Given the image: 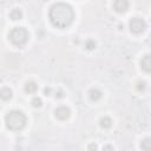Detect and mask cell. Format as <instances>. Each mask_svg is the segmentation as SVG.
I'll return each instance as SVG.
<instances>
[{
	"label": "cell",
	"mask_w": 151,
	"mask_h": 151,
	"mask_svg": "<svg viewBox=\"0 0 151 151\" xmlns=\"http://www.w3.org/2000/svg\"><path fill=\"white\" fill-rule=\"evenodd\" d=\"M48 19L51 24L57 28H66L68 27L74 19L73 8L65 2H57L52 5L48 12Z\"/></svg>",
	"instance_id": "1"
},
{
	"label": "cell",
	"mask_w": 151,
	"mask_h": 151,
	"mask_svg": "<svg viewBox=\"0 0 151 151\" xmlns=\"http://www.w3.org/2000/svg\"><path fill=\"white\" fill-rule=\"evenodd\" d=\"M26 120H27L26 116L21 111H17V110L8 112L5 117L6 126L12 131H19L24 129V126L26 125Z\"/></svg>",
	"instance_id": "2"
},
{
	"label": "cell",
	"mask_w": 151,
	"mask_h": 151,
	"mask_svg": "<svg viewBox=\"0 0 151 151\" xmlns=\"http://www.w3.org/2000/svg\"><path fill=\"white\" fill-rule=\"evenodd\" d=\"M8 38H9L11 42L14 46L21 47L28 40V32L24 27H14V28L11 29V32L8 34Z\"/></svg>",
	"instance_id": "3"
},
{
	"label": "cell",
	"mask_w": 151,
	"mask_h": 151,
	"mask_svg": "<svg viewBox=\"0 0 151 151\" xmlns=\"http://www.w3.org/2000/svg\"><path fill=\"white\" fill-rule=\"evenodd\" d=\"M129 27H130V31L134 34H140L145 31L146 28V22L142 19V18H132L129 22Z\"/></svg>",
	"instance_id": "4"
},
{
	"label": "cell",
	"mask_w": 151,
	"mask_h": 151,
	"mask_svg": "<svg viewBox=\"0 0 151 151\" xmlns=\"http://www.w3.org/2000/svg\"><path fill=\"white\" fill-rule=\"evenodd\" d=\"M54 116L60 120H66L71 116V111L67 106H59L54 111Z\"/></svg>",
	"instance_id": "5"
},
{
	"label": "cell",
	"mask_w": 151,
	"mask_h": 151,
	"mask_svg": "<svg viewBox=\"0 0 151 151\" xmlns=\"http://www.w3.org/2000/svg\"><path fill=\"white\" fill-rule=\"evenodd\" d=\"M127 7H129V2L125 1V0H117L113 2V8L116 9V12L118 13H124L127 11Z\"/></svg>",
	"instance_id": "6"
},
{
	"label": "cell",
	"mask_w": 151,
	"mask_h": 151,
	"mask_svg": "<svg viewBox=\"0 0 151 151\" xmlns=\"http://www.w3.org/2000/svg\"><path fill=\"white\" fill-rule=\"evenodd\" d=\"M140 67L143 68V71H145L147 73H151V54H146L142 58Z\"/></svg>",
	"instance_id": "7"
},
{
	"label": "cell",
	"mask_w": 151,
	"mask_h": 151,
	"mask_svg": "<svg viewBox=\"0 0 151 151\" xmlns=\"http://www.w3.org/2000/svg\"><path fill=\"white\" fill-rule=\"evenodd\" d=\"M88 97L92 101H97L101 98V92L98 90V88H91L88 91Z\"/></svg>",
	"instance_id": "8"
},
{
	"label": "cell",
	"mask_w": 151,
	"mask_h": 151,
	"mask_svg": "<svg viewBox=\"0 0 151 151\" xmlns=\"http://www.w3.org/2000/svg\"><path fill=\"white\" fill-rule=\"evenodd\" d=\"M25 92L26 93H34L37 90H38V85L34 83V81H27L25 84Z\"/></svg>",
	"instance_id": "9"
},
{
	"label": "cell",
	"mask_w": 151,
	"mask_h": 151,
	"mask_svg": "<svg viewBox=\"0 0 151 151\" xmlns=\"http://www.w3.org/2000/svg\"><path fill=\"white\" fill-rule=\"evenodd\" d=\"M9 18H11L12 20H20V19L22 18V12H21V9H19V8L12 9L11 13H9Z\"/></svg>",
	"instance_id": "10"
},
{
	"label": "cell",
	"mask_w": 151,
	"mask_h": 151,
	"mask_svg": "<svg viewBox=\"0 0 151 151\" xmlns=\"http://www.w3.org/2000/svg\"><path fill=\"white\" fill-rule=\"evenodd\" d=\"M0 97L2 100H8L12 98V91L8 87H2L1 92H0Z\"/></svg>",
	"instance_id": "11"
},
{
	"label": "cell",
	"mask_w": 151,
	"mask_h": 151,
	"mask_svg": "<svg viewBox=\"0 0 151 151\" xmlns=\"http://www.w3.org/2000/svg\"><path fill=\"white\" fill-rule=\"evenodd\" d=\"M99 125H100V127H103V129H109V127H111V125H112V120H111L110 117H103V118H100V120H99Z\"/></svg>",
	"instance_id": "12"
},
{
	"label": "cell",
	"mask_w": 151,
	"mask_h": 151,
	"mask_svg": "<svg viewBox=\"0 0 151 151\" xmlns=\"http://www.w3.org/2000/svg\"><path fill=\"white\" fill-rule=\"evenodd\" d=\"M140 149L143 151H151V138H145L140 142Z\"/></svg>",
	"instance_id": "13"
},
{
	"label": "cell",
	"mask_w": 151,
	"mask_h": 151,
	"mask_svg": "<svg viewBox=\"0 0 151 151\" xmlns=\"http://www.w3.org/2000/svg\"><path fill=\"white\" fill-rule=\"evenodd\" d=\"M31 104L33 107H40L42 105V100L39 98V97H34L32 100H31Z\"/></svg>",
	"instance_id": "14"
},
{
	"label": "cell",
	"mask_w": 151,
	"mask_h": 151,
	"mask_svg": "<svg viewBox=\"0 0 151 151\" xmlns=\"http://www.w3.org/2000/svg\"><path fill=\"white\" fill-rule=\"evenodd\" d=\"M85 47H86L87 50H93V48H96V41L92 40V39L86 40V42H85Z\"/></svg>",
	"instance_id": "15"
},
{
	"label": "cell",
	"mask_w": 151,
	"mask_h": 151,
	"mask_svg": "<svg viewBox=\"0 0 151 151\" xmlns=\"http://www.w3.org/2000/svg\"><path fill=\"white\" fill-rule=\"evenodd\" d=\"M145 88V83L144 81H138L137 83V90L138 91H144Z\"/></svg>",
	"instance_id": "16"
},
{
	"label": "cell",
	"mask_w": 151,
	"mask_h": 151,
	"mask_svg": "<svg viewBox=\"0 0 151 151\" xmlns=\"http://www.w3.org/2000/svg\"><path fill=\"white\" fill-rule=\"evenodd\" d=\"M97 149H98V146H97L96 143H91V144H88V151H97Z\"/></svg>",
	"instance_id": "17"
},
{
	"label": "cell",
	"mask_w": 151,
	"mask_h": 151,
	"mask_svg": "<svg viewBox=\"0 0 151 151\" xmlns=\"http://www.w3.org/2000/svg\"><path fill=\"white\" fill-rule=\"evenodd\" d=\"M103 151H114V150H113V146L112 145L106 144V145L103 146Z\"/></svg>",
	"instance_id": "18"
},
{
	"label": "cell",
	"mask_w": 151,
	"mask_h": 151,
	"mask_svg": "<svg viewBox=\"0 0 151 151\" xmlns=\"http://www.w3.org/2000/svg\"><path fill=\"white\" fill-rule=\"evenodd\" d=\"M51 92H52L51 87H45V88H44V94H45V96H50Z\"/></svg>",
	"instance_id": "19"
},
{
	"label": "cell",
	"mask_w": 151,
	"mask_h": 151,
	"mask_svg": "<svg viewBox=\"0 0 151 151\" xmlns=\"http://www.w3.org/2000/svg\"><path fill=\"white\" fill-rule=\"evenodd\" d=\"M63 97H64V93H63V91H61V90H59L58 92H55V98L60 99V98H63Z\"/></svg>",
	"instance_id": "20"
}]
</instances>
